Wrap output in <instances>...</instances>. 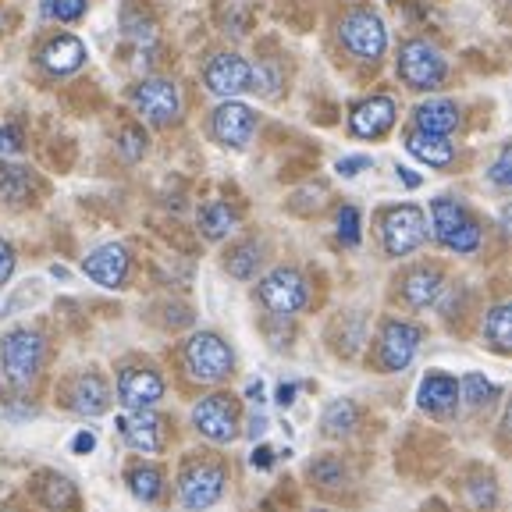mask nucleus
Listing matches in <instances>:
<instances>
[{
    "label": "nucleus",
    "instance_id": "nucleus-1",
    "mask_svg": "<svg viewBox=\"0 0 512 512\" xmlns=\"http://www.w3.org/2000/svg\"><path fill=\"white\" fill-rule=\"evenodd\" d=\"M0 360H4V374L15 388H29L40 374V363H43V338L36 331H11L0 345Z\"/></svg>",
    "mask_w": 512,
    "mask_h": 512
},
{
    "label": "nucleus",
    "instance_id": "nucleus-2",
    "mask_svg": "<svg viewBox=\"0 0 512 512\" xmlns=\"http://www.w3.org/2000/svg\"><path fill=\"white\" fill-rule=\"evenodd\" d=\"M185 367L196 381H224L232 374V349L214 335V331H200L192 335L189 345H185Z\"/></svg>",
    "mask_w": 512,
    "mask_h": 512
},
{
    "label": "nucleus",
    "instance_id": "nucleus-3",
    "mask_svg": "<svg viewBox=\"0 0 512 512\" xmlns=\"http://www.w3.org/2000/svg\"><path fill=\"white\" fill-rule=\"evenodd\" d=\"M431 221H434V235H438V242H445L448 249H456V253H473V249L480 246V224L473 221L459 203L434 200L431 203Z\"/></svg>",
    "mask_w": 512,
    "mask_h": 512
},
{
    "label": "nucleus",
    "instance_id": "nucleus-4",
    "mask_svg": "<svg viewBox=\"0 0 512 512\" xmlns=\"http://www.w3.org/2000/svg\"><path fill=\"white\" fill-rule=\"evenodd\" d=\"M445 72H448L445 57L427 40H409L406 47L399 50V75L406 79V86L434 89V86H441Z\"/></svg>",
    "mask_w": 512,
    "mask_h": 512
},
{
    "label": "nucleus",
    "instance_id": "nucleus-5",
    "mask_svg": "<svg viewBox=\"0 0 512 512\" xmlns=\"http://www.w3.org/2000/svg\"><path fill=\"white\" fill-rule=\"evenodd\" d=\"M381 239H384V249H388L392 256L413 253V249L427 239L424 210L413 207V203H402V207L388 210L381 221Z\"/></svg>",
    "mask_w": 512,
    "mask_h": 512
},
{
    "label": "nucleus",
    "instance_id": "nucleus-6",
    "mask_svg": "<svg viewBox=\"0 0 512 512\" xmlns=\"http://www.w3.org/2000/svg\"><path fill=\"white\" fill-rule=\"evenodd\" d=\"M256 296H260V303L271 313L288 317V313H296L306 306V281H303V274L292 271V267H278V271H271L260 281Z\"/></svg>",
    "mask_w": 512,
    "mask_h": 512
},
{
    "label": "nucleus",
    "instance_id": "nucleus-7",
    "mask_svg": "<svg viewBox=\"0 0 512 512\" xmlns=\"http://www.w3.org/2000/svg\"><path fill=\"white\" fill-rule=\"evenodd\" d=\"M342 43L363 61H377L388 47V32L374 11H352L342 22Z\"/></svg>",
    "mask_w": 512,
    "mask_h": 512
},
{
    "label": "nucleus",
    "instance_id": "nucleus-8",
    "mask_svg": "<svg viewBox=\"0 0 512 512\" xmlns=\"http://www.w3.org/2000/svg\"><path fill=\"white\" fill-rule=\"evenodd\" d=\"M192 424L200 427L203 438L210 441H235L239 434V413H235V402L228 395H207V399L196 402L192 409Z\"/></svg>",
    "mask_w": 512,
    "mask_h": 512
},
{
    "label": "nucleus",
    "instance_id": "nucleus-9",
    "mask_svg": "<svg viewBox=\"0 0 512 512\" xmlns=\"http://www.w3.org/2000/svg\"><path fill=\"white\" fill-rule=\"evenodd\" d=\"M221 491H224V470L210 463L189 466V470L182 473V480H178V498H182V505L192 512L210 509V505L221 498Z\"/></svg>",
    "mask_w": 512,
    "mask_h": 512
},
{
    "label": "nucleus",
    "instance_id": "nucleus-10",
    "mask_svg": "<svg viewBox=\"0 0 512 512\" xmlns=\"http://www.w3.org/2000/svg\"><path fill=\"white\" fill-rule=\"evenodd\" d=\"M136 107L153 125H168V121H175L178 114H182V96H178L175 82L150 79L136 89Z\"/></svg>",
    "mask_w": 512,
    "mask_h": 512
},
{
    "label": "nucleus",
    "instance_id": "nucleus-11",
    "mask_svg": "<svg viewBox=\"0 0 512 512\" xmlns=\"http://www.w3.org/2000/svg\"><path fill=\"white\" fill-rule=\"evenodd\" d=\"M420 328L406 324V320H388L381 331V367L384 370H406L413 363L416 349H420Z\"/></svg>",
    "mask_w": 512,
    "mask_h": 512
},
{
    "label": "nucleus",
    "instance_id": "nucleus-12",
    "mask_svg": "<svg viewBox=\"0 0 512 512\" xmlns=\"http://www.w3.org/2000/svg\"><path fill=\"white\" fill-rule=\"evenodd\" d=\"M118 399L125 409H150L153 402L164 399V381L153 370L132 367L118 377Z\"/></svg>",
    "mask_w": 512,
    "mask_h": 512
},
{
    "label": "nucleus",
    "instance_id": "nucleus-13",
    "mask_svg": "<svg viewBox=\"0 0 512 512\" xmlns=\"http://www.w3.org/2000/svg\"><path fill=\"white\" fill-rule=\"evenodd\" d=\"M207 89L214 96H235V93H242V89L249 86V64L242 61L239 54H217L214 61L207 64Z\"/></svg>",
    "mask_w": 512,
    "mask_h": 512
},
{
    "label": "nucleus",
    "instance_id": "nucleus-14",
    "mask_svg": "<svg viewBox=\"0 0 512 512\" xmlns=\"http://www.w3.org/2000/svg\"><path fill=\"white\" fill-rule=\"evenodd\" d=\"M253 128H256V118H253V111H249L246 104H221L214 111V136H217V143H224V146H246L249 139H253Z\"/></svg>",
    "mask_w": 512,
    "mask_h": 512
},
{
    "label": "nucleus",
    "instance_id": "nucleus-15",
    "mask_svg": "<svg viewBox=\"0 0 512 512\" xmlns=\"http://www.w3.org/2000/svg\"><path fill=\"white\" fill-rule=\"evenodd\" d=\"M395 121V104L388 100V96H370V100H363L356 111H352L349 125H352V136L360 139H377L384 136L388 128H392Z\"/></svg>",
    "mask_w": 512,
    "mask_h": 512
},
{
    "label": "nucleus",
    "instance_id": "nucleus-16",
    "mask_svg": "<svg viewBox=\"0 0 512 512\" xmlns=\"http://www.w3.org/2000/svg\"><path fill=\"white\" fill-rule=\"evenodd\" d=\"M82 267H86V274L96 281V285L118 288L128 274V253H125V246L111 242V246H100L96 253H89Z\"/></svg>",
    "mask_w": 512,
    "mask_h": 512
},
{
    "label": "nucleus",
    "instance_id": "nucleus-17",
    "mask_svg": "<svg viewBox=\"0 0 512 512\" xmlns=\"http://www.w3.org/2000/svg\"><path fill=\"white\" fill-rule=\"evenodd\" d=\"M118 427H121V438L136 448V452H160V445H164L160 420L150 409H128V416H121Z\"/></svg>",
    "mask_w": 512,
    "mask_h": 512
},
{
    "label": "nucleus",
    "instance_id": "nucleus-18",
    "mask_svg": "<svg viewBox=\"0 0 512 512\" xmlns=\"http://www.w3.org/2000/svg\"><path fill=\"white\" fill-rule=\"evenodd\" d=\"M68 406L82 416H100L111 406V392H107V384L96 374H82V377H75L72 392H68Z\"/></svg>",
    "mask_w": 512,
    "mask_h": 512
},
{
    "label": "nucleus",
    "instance_id": "nucleus-19",
    "mask_svg": "<svg viewBox=\"0 0 512 512\" xmlns=\"http://www.w3.org/2000/svg\"><path fill=\"white\" fill-rule=\"evenodd\" d=\"M82 61H86V47H82L75 36H54V40L40 50V64L50 75H72Z\"/></svg>",
    "mask_w": 512,
    "mask_h": 512
},
{
    "label": "nucleus",
    "instance_id": "nucleus-20",
    "mask_svg": "<svg viewBox=\"0 0 512 512\" xmlns=\"http://www.w3.org/2000/svg\"><path fill=\"white\" fill-rule=\"evenodd\" d=\"M459 125V107L452 100H427L416 107V128L427 136H448Z\"/></svg>",
    "mask_w": 512,
    "mask_h": 512
},
{
    "label": "nucleus",
    "instance_id": "nucleus-21",
    "mask_svg": "<svg viewBox=\"0 0 512 512\" xmlns=\"http://www.w3.org/2000/svg\"><path fill=\"white\" fill-rule=\"evenodd\" d=\"M459 399V384L448 374H427L424 384H420V406L427 413H448Z\"/></svg>",
    "mask_w": 512,
    "mask_h": 512
},
{
    "label": "nucleus",
    "instance_id": "nucleus-22",
    "mask_svg": "<svg viewBox=\"0 0 512 512\" xmlns=\"http://www.w3.org/2000/svg\"><path fill=\"white\" fill-rule=\"evenodd\" d=\"M402 296H406L409 306L424 310V306H431L434 299L441 296V274L438 271H427V267H420V271H413L406 281H402Z\"/></svg>",
    "mask_w": 512,
    "mask_h": 512
},
{
    "label": "nucleus",
    "instance_id": "nucleus-23",
    "mask_svg": "<svg viewBox=\"0 0 512 512\" xmlns=\"http://www.w3.org/2000/svg\"><path fill=\"white\" fill-rule=\"evenodd\" d=\"M406 150L413 153L416 160L434 164V168H441V164L452 160V146H448V139L445 136H427V132H420V128L406 136Z\"/></svg>",
    "mask_w": 512,
    "mask_h": 512
},
{
    "label": "nucleus",
    "instance_id": "nucleus-24",
    "mask_svg": "<svg viewBox=\"0 0 512 512\" xmlns=\"http://www.w3.org/2000/svg\"><path fill=\"white\" fill-rule=\"evenodd\" d=\"M40 498H43V505H47V509L64 512V509H75V502H79V491H75L72 480L61 477V473H43Z\"/></svg>",
    "mask_w": 512,
    "mask_h": 512
},
{
    "label": "nucleus",
    "instance_id": "nucleus-25",
    "mask_svg": "<svg viewBox=\"0 0 512 512\" xmlns=\"http://www.w3.org/2000/svg\"><path fill=\"white\" fill-rule=\"evenodd\" d=\"M484 338L495 345V352L512 349V306L509 303H498L495 310L484 317Z\"/></svg>",
    "mask_w": 512,
    "mask_h": 512
},
{
    "label": "nucleus",
    "instance_id": "nucleus-26",
    "mask_svg": "<svg viewBox=\"0 0 512 512\" xmlns=\"http://www.w3.org/2000/svg\"><path fill=\"white\" fill-rule=\"evenodd\" d=\"M235 228V210L228 207V203H207V207L200 210V232L207 235V239H224V235Z\"/></svg>",
    "mask_w": 512,
    "mask_h": 512
},
{
    "label": "nucleus",
    "instance_id": "nucleus-27",
    "mask_svg": "<svg viewBox=\"0 0 512 512\" xmlns=\"http://www.w3.org/2000/svg\"><path fill=\"white\" fill-rule=\"evenodd\" d=\"M320 427H324L328 438H345V434H352V427H356V406L345 399L331 402L324 420H320Z\"/></svg>",
    "mask_w": 512,
    "mask_h": 512
},
{
    "label": "nucleus",
    "instance_id": "nucleus-28",
    "mask_svg": "<svg viewBox=\"0 0 512 512\" xmlns=\"http://www.w3.org/2000/svg\"><path fill=\"white\" fill-rule=\"evenodd\" d=\"M128 488H132V495L139 502H153L160 495V488H164V477H160L157 466H136V470L128 473Z\"/></svg>",
    "mask_w": 512,
    "mask_h": 512
},
{
    "label": "nucleus",
    "instance_id": "nucleus-29",
    "mask_svg": "<svg viewBox=\"0 0 512 512\" xmlns=\"http://www.w3.org/2000/svg\"><path fill=\"white\" fill-rule=\"evenodd\" d=\"M32 192V175L29 171H4L0 175V200L11 203V207H22Z\"/></svg>",
    "mask_w": 512,
    "mask_h": 512
},
{
    "label": "nucleus",
    "instance_id": "nucleus-30",
    "mask_svg": "<svg viewBox=\"0 0 512 512\" xmlns=\"http://www.w3.org/2000/svg\"><path fill=\"white\" fill-rule=\"evenodd\" d=\"M256 264H260V246H256V242H246V246L232 249V256H228V274L246 281L256 274Z\"/></svg>",
    "mask_w": 512,
    "mask_h": 512
},
{
    "label": "nucleus",
    "instance_id": "nucleus-31",
    "mask_svg": "<svg viewBox=\"0 0 512 512\" xmlns=\"http://www.w3.org/2000/svg\"><path fill=\"white\" fill-rule=\"evenodd\" d=\"M495 395H498V388L484 374H466L463 377V399L470 402V406H484V402H491Z\"/></svg>",
    "mask_w": 512,
    "mask_h": 512
},
{
    "label": "nucleus",
    "instance_id": "nucleus-32",
    "mask_svg": "<svg viewBox=\"0 0 512 512\" xmlns=\"http://www.w3.org/2000/svg\"><path fill=\"white\" fill-rule=\"evenodd\" d=\"M249 82L256 86V93L278 96V89H281V72H278V64H256V68H249Z\"/></svg>",
    "mask_w": 512,
    "mask_h": 512
},
{
    "label": "nucleus",
    "instance_id": "nucleus-33",
    "mask_svg": "<svg viewBox=\"0 0 512 512\" xmlns=\"http://www.w3.org/2000/svg\"><path fill=\"white\" fill-rule=\"evenodd\" d=\"M43 11L57 22H79L86 15V0H43Z\"/></svg>",
    "mask_w": 512,
    "mask_h": 512
},
{
    "label": "nucleus",
    "instance_id": "nucleus-34",
    "mask_svg": "<svg viewBox=\"0 0 512 512\" xmlns=\"http://www.w3.org/2000/svg\"><path fill=\"white\" fill-rule=\"evenodd\" d=\"M338 239H342L345 246H360V210L356 207L338 210Z\"/></svg>",
    "mask_w": 512,
    "mask_h": 512
},
{
    "label": "nucleus",
    "instance_id": "nucleus-35",
    "mask_svg": "<svg viewBox=\"0 0 512 512\" xmlns=\"http://www.w3.org/2000/svg\"><path fill=\"white\" fill-rule=\"evenodd\" d=\"M121 153H125V160H139L146 153V136L139 125H128L125 132H121Z\"/></svg>",
    "mask_w": 512,
    "mask_h": 512
},
{
    "label": "nucleus",
    "instance_id": "nucleus-36",
    "mask_svg": "<svg viewBox=\"0 0 512 512\" xmlns=\"http://www.w3.org/2000/svg\"><path fill=\"white\" fill-rule=\"evenodd\" d=\"M313 477H317L324 488H338V484H342V477H345V470H342V463H338V459H324V463L313 466Z\"/></svg>",
    "mask_w": 512,
    "mask_h": 512
},
{
    "label": "nucleus",
    "instance_id": "nucleus-37",
    "mask_svg": "<svg viewBox=\"0 0 512 512\" xmlns=\"http://www.w3.org/2000/svg\"><path fill=\"white\" fill-rule=\"evenodd\" d=\"M491 182H495V185H509L512 182V150L498 153L495 168H491Z\"/></svg>",
    "mask_w": 512,
    "mask_h": 512
},
{
    "label": "nucleus",
    "instance_id": "nucleus-38",
    "mask_svg": "<svg viewBox=\"0 0 512 512\" xmlns=\"http://www.w3.org/2000/svg\"><path fill=\"white\" fill-rule=\"evenodd\" d=\"M22 150V132L15 125L0 128V153H18Z\"/></svg>",
    "mask_w": 512,
    "mask_h": 512
},
{
    "label": "nucleus",
    "instance_id": "nucleus-39",
    "mask_svg": "<svg viewBox=\"0 0 512 512\" xmlns=\"http://www.w3.org/2000/svg\"><path fill=\"white\" fill-rule=\"evenodd\" d=\"M11 274H15V249L0 239V285H8Z\"/></svg>",
    "mask_w": 512,
    "mask_h": 512
},
{
    "label": "nucleus",
    "instance_id": "nucleus-40",
    "mask_svg": "<svg viewBox=\"0 0 512 512\" xmlns=\"http://www.w3.org/2000/svg\"><path fill=\"white\" fill-rule=\"evenodd\" d=\"M128 36H132L136 43H153V25H150V22L136 25L132 18H128Z\"/></svg>",
    "mask_w": 512,
    "mask_h": 512
},
{
    "label": "nucleus",
    "instance_id": "nucleus-41",
    "mask_svg": "<svg viewBox=\"0 0 512 512\" xmlns=\"http://www.w3.org/2000/svg\"><path fill=\"white\" fill-rule=\"evenodd\" d=\"M363 168H370V160L367 157H352V160H338V175H356V171H363Z\"/></svg>",
    "mask_w": 512,
    "mask_h": 512
},
{
    "label": "nucleus",
    "instance_id": "nucleus-42",
    "mask_svg": "<svg viewBox=\"0 0 512 512\" xmlns=\"http://www.w3.org/2000/svg\"><path fill=\"white\" fill-rule=\"evenodd\" d=\"M249 463H253L256 470H267V466L274 463V452H271V448H267V445H260V448H256V452H253V459H249Z\"/></svg>",
    "mask_w": 512,
    "mask_h": 512
},
{
    "label": "nucleus",
    "instance_id": "nucleus-43",
    "mask_svg": "<svg viewBox=\"0 0 512 512\" xmlns=\"http://www.w3.org/2000/svg\"><path fill=\"white\" fill-rule=\"evenodd\" d=\"M93 445H96V438H93V434H89V431H82L79 438L72 441L75 452H93Z\"/></svg>",
    "mask_w": 512,
    "mask_h": 512
},
{
    "label": "nucleus",
    "instance_id": "nucleus-44",
    "mask_svg": "<svg viewBox=\"0 0 512 512\" xmlns=\"http://www.w3.org/2000/svg\"><path fill=\"white\" fill-rule=\"evenodd\" d=\"M264 431H267V420L260 413H253V420H249V438H260Z\"/></svg>",
    "mask_w": 512,
    "mask_h": 512
},
{
    "label": "nucleus",
    "instance_id": "nucleus-45",
    "mask_svg": "<svg viewBox=\"0 0 512 512\" xmlns=\"http://www.w3.org/2000/svg\"><path fill=\"white\" fill-rule=\"evenodd\" d=\"M292 399H296V384H281V388H278V402H281V406H288Z\"/></svg>",
    "mask_w": 512,
    "mask_h": 512
},
{
    "label": "nucleus",
    "instance_id": "nucleus-46",
    "mask_svg": "<svg viewBox=\"0 0 512 512\" xmlns=\"http://www.w3.org/2000/svg\"><path fill=\"white\" fill-rule=\"evenodd\" d=\"M399 178L409 185V189H416V185H420V175H416V171H409V168H399Z\"/></svg>",
    "mask_w": 512,
    "mask_h": 512
},
{
    "label": "nucleus",
    "instance_id": "nucleus-47",
    "mask_svg": "<svg viewBox=\"0 0 512 512\" xmlns=\"http://www.w3.org/2000/svg\"><path fill=\"white\" fill-rule=\"evenodd\" d=\"M313 512H324V509H313Z\"/></svg>",
    "mask_w": 512,
    "mask_h": 512
},
{
    "label": "nucleus",
    "instance_id": "nucleus-48",
    "mask_svg": "<svg viewBox=\"0 0 512 512\" xmlns=\"http://www.w3.org/2000/svg\"><path fill=\"white\" fill-rule=\"evenodd\" d=\"M8 512H15V509H8Z\"/></svg>",
    "mask_w": 512,
    "mask_h": 512
}]
</instances>
